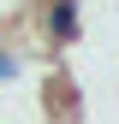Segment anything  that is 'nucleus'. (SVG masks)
<instances>
[{
  "label": "nucleus",
  "instance_id": "obj_1",
  "mask_svg": "<svg viewBox=\"0 0 119 124\" xmlns=\"http://www.w3.org/2000/svg\"><path fill=\"white\" fill-rule=\"evenodd\" d=\"M36 30L48 47H71V41L83 36V18H78V0H42L36 12Z\"/></svg>",
  "mask_w": 119,
  "mask_h": 124
},
{
  "label": "nucleus",
  "instance_id": "obj_2",
  "mask_svg": "<svg viewBox=\"0 0 119 124\" xmlns=\"http://www.w3.org/2000/svg\"><path fill=\"white\" fill-rule=\"evenodd\" d=\"M12 77H18V53H12V47H0V83H12Z\"/></svg>",
  "mask_w": 119,
  "mask_h": 124
}]
</instances>
